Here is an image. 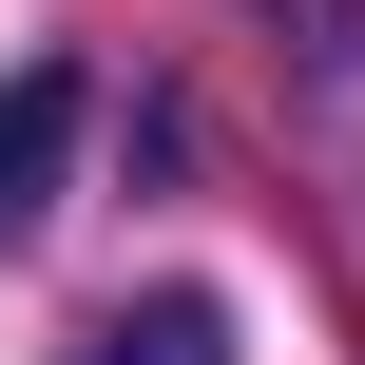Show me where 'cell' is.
I'll return each instance as SVG.
<instances>
[{"label": "cell", "mask_w": 365, "mask_h": 365, "mask_svg": "<svg viewBox=\"0 0 365 365\" xmlns=\"http://www.w3.org/2000/svg\"><path fill=\"white\" fill-rule=\"evenodd\" d=\"M77 365H231V308L212 289H154V308H96Z\"/></svg>", "instance_id": "obj_2"}, {"label": "cell", "mask_w": 365, "mask_h": 365, "mask_svg": "<svg viewBox=\"0 0 365 365\" xmlns=\"http://www.w3.org/2000/svg\"><path fill=\"white\" fill-rule=\"evenodd\" d=\"M77 115H96V77H77V58H19V77H0V250L58 212V173H77Z\"/></svg>", "instance_id": "obj_1"}]
</instances>
